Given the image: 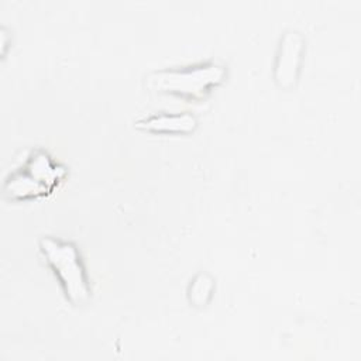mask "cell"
Wrapping results in <instances>:
<instances>
[{"mask_svg":"<svg viewBox=\"0 0 361 361\" xmlns=\"http://www.w3.org/2000/svg\"><path fill=\"white\" fill-rule=\"evenodd\" d=\"M39 251L56 274L69 302L73 305L87 302L92 289L78 247L71 241L44 235L39 238Z\"/></svg>","mask_w":361,"mask_h":361,"instance_id":"6da1fadb","label":"cell"},{"mask_svg":"<svg viewBox=\"0 0 361 361\" xmlns=\"http://www.w3.org/2000/svg\"><path fill=\"white\" fill-rule=\"evenodd\" d=\"M226 69L216 62H204L186 68L161 69L148 75V87L165 94L199 99L224 80Z\"/></svg>","mask_w":361,"mask_h":361,"instance_id":"7a4b0ae2","label":"cell"},{"mask_svg":"<svg viewBox=\"0 0 361 361\" xmlns=\"http://www.w3.org/2000/svg\"><path fill=\"white\" fill-rule=\"evenodd\" d=\"M65 173L63 166L55 164L45 151L37 149L18 169L7 176L3 193L8 199L42 196L49 193Z\"/></svg>","mask_w":361,"mask_h":361,"instance_id":"3957f363","label":"cell"},{"mask_svg":"<svg viewBox=\"0 0 361 361\" xmlns=\"http://www.w3.org/2000/svg\"><path fill=\"white\" fill-rule=\"evenodd\" d=\"M303 45L305 39L298 31H288L281 38L275 59V80L281 87H289L296 82Z\"/></svg>","mask_w":361,"mask_h":361,"instance_id":"277c9868","label":"cell"},{"mask_svg":"<svg viewBox=\"0 0 361 361\" xmlns=\"http://www.w3.org/2000/svg\"><path fill=\"white\" fill-rule=\"evenodd\" d=\"M197 120L193 114L183 113H159L144 117L135 123L137 128L151 133H190L196 128Z\"/></svg>","mask_w":361,"mask_h":361,"instance_id":"5b68a950","label":"cell"},{"mask_svg":"<svg viewBox=\"0 0 361 361\" xmlns=\"http://www.w3.org/2000/svg\"><path fill=\"white\" fill-rule=\"evenodd\" d=\"M213 288H214V283H213V279L212 276H209L207 274L204 272H200L197 274L190 286H189V299L192 303L197 305V306H202V305H206L207 300L210 299L212 296V292H213Z\"/></svg>","mask_w":361,"mask_h":361,"instance_id":"8992f818","label":"cell"}]
</instances>
